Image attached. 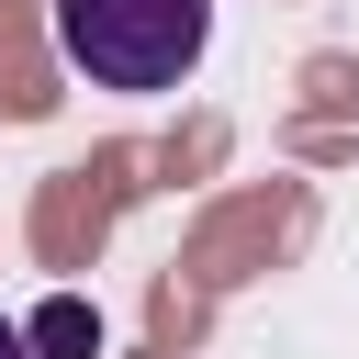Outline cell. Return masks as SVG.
Here are the masks:
<instances>
[{
	"mask_svg": "<svg viewBox=\"0 0 359 359\" xmlns=\"http://www.w3.org/2000/svg\"><path fill=\"white\" fill-rule=\"evenodd\" d=\"M45 34L67 56V79L123 90V101H157V90H180L202 67L213 0H45Z\"/></svg>",
	"mask_w": 359,
	"mask_h": 359,
	"instance_id": "1",
	"label": "cell"
},
{
	"mask_svg": "<svg viewBox=\"0 0 359 359\" xmlns=\"http://www.w3.org/2000/svg\"><path fill=\"white\" fill-rule=\"evenodd\" d=\"M22 348H34V359H90V348H101V314H90L79 292H56V303H34Z\"/></svg>",
	"mask_w": 359,
	"mask_h": 359,
	"instance_id": "2",
	"label": "cell"
},
{
	"mask_svg": "<svg viewBox=\"0 0 359 359\" xmlns=\"http://www.w3.org/2000/svg\"><path fill=\"white\" fill-rule=\"evenodd\" d=\"M0 359H34V348H22V325H11V314H0Z\"/></svg>",
	"mask_w": 359,
	"mask_h": 359,
	"instance_id": "3",
	"label": "cell"
}]
</instances>
